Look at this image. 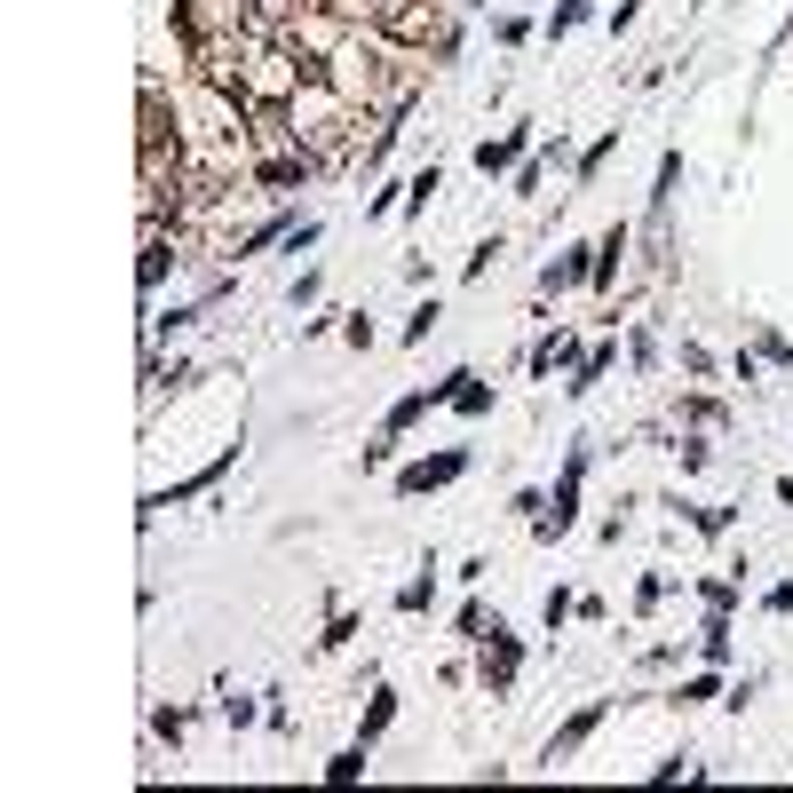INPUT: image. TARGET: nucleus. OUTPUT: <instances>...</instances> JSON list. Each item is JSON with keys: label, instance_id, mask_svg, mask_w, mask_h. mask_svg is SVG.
I'll return each mask as SVG.
<instances>
[{"label": "nucleus", "instance_id": "473e14b6", "mask_svg": "<svg viewBox=\"0 0 793 793\" xmlns=\"http://www.w3.org/2000/svg\"><path fill=\"white\" fill-rule=\"evenodd\" d=\"M675 366L706 381V373H714V349H706V342H682V349H675Z\"/></svg>", "mask_w": 793, "mask_h": 793}, {"label": "nucleus", "instance_id": "4c0bfd02", "mask_svg": "<svg viewBox=\"0 0 793 793\" xmlns=\"http://www.w3.org/2000/svg\"><path fill=\"white\" fill-rule=\"evenodd\" d=\"M762 611H770V619H793V579H778V587L762 595Z\"/></svg>", "mask_w": 793, "mask_h": 793}, {"label": "nucleus", "instance_id": "9d476101", "mask_svg": "<svg viewBox=\"0 0 793 793\" xmlns=\"http://www.w3.org/2000/svg\"><path fill=\"white\" fill-rule=\"evenodd\" d=\"M389 722H396V690H389V682H373V690H366V714H357V746H381V738H389Z\"/></svg>", "mask_w": 793, "mask_h": 793}, {"label": "nucleus", "instance_id": "c756f323", "mask_svg": "<svg viewBox=\"0 0 793 793\" xmlns=\"http://www.w3.org/2000/svg\"><path fill=\"white\" fill-rule=\"evenodd\" d=\"M222 722H230V731H246V722H262V706L246 699V690H222V706H215Z\"/></svg>", "mask_w": 793, "mask_h": 793}, {"label": "nucleus", "instance_id": "f704fd0d", "mask_svg": "<svg viewBox=\"0 0 793 793\" xmlns=\"http://www.w3.org/2000/svg\"><path fill=\"white\" fill-rule=\"evenodd\" d=\"M318 294H325V271H302V278H294V286H286V302H294V310H310V302H318Z\"/></svg>", "mask_w": 793, "mask_h": 793}, {"label": "nucleus", "instance_id": "a878e982", "mask_svg": "<svg viewBox=\"0 0 793 793\" xmlns=\"http://www.w3.org/2000/svg\"><path fill=\"white\" fill-rule=\"evenodd\" d=\"M492 619H501V611H484L476 595H469V604H460V619H452V635H460V643H484V627H492Z\"/></svg>", "mask_w": 793, "mask_h": 793}, {"label": "nucleus", "instance_id": "2f4dec72", "mask_svg": "<svg viewBox=\"0 0 793 793\" xmlns=\"http://www.w3.org/2000/svg\"><path fill=\"white\" fill-rule=\"evenodd\" d=\"M532 16H492V41H501V48H524V41H532Z\"/></svg>", "mask_w": 793, "mask_h": 793}, {"label": "nucleus", "instance_id": "7c9ffc66", "mask_svg": "<svg viewBox=\"0 0 793 793\" xmlns=\"http://www.w3.org/2000/svg\"><path fill=\"white\" fill-rule=\"evenodd\" d=\"M349 635H357V611H349V604H334V619H325V635H318V651H342Z\"/></svg>", "mask_w": 793, "mask_h": 793}, {"label": "nucleus", "instance_id": "e433bc0d", "mask_svg": "<svg viewBox=\"0 0 793 793\" xmlns=\"http://www.w3.org/2000/svg\"><path fill=\"white\" fill-rule=\"evenodd\" d=\"M611 151H619V136H604V143H587V151H579V183H587L595 168H604V159H611Z\"/></svg>", "mask_w": 793, "mask_h": 793}, {"label": "nucleus", "instance_id": "aec40b11", "mask_svg": "<svg viewBox=\"0 0 793 793\" xmlns=\"http://www.w3.org/2000/svg\"><path fill=\"white\" fill-rule=\"evenodd\" d=\"M445 191V168H437V159H428V168L405 183V215H428V198H437Z\"/></svg>", "mask_w": 793, "mask_h": 793}, {"label": "nucleus", "instance_id": "4be33fe9", "mask_svg": "<svg viewBox=\"0 0 793 793\" xmlns=\"http://www.w3.org/2000/svg\"><path fill=\"white\" fill-rule=\"evenodd\" d=\"M564 619H579V595H572V587H548V595H540V627L555 635Z\"/></svg>", "mask_w": 793, "mask_h": 793}, {"label": "nucleus", "instance_id": "1a4fd4ad", "mask_svg": "<svg viewBox=\"0 0 793 793\" xmlns=\"http://www.w3.org/2000/svg\"><path fill=\"white\" fill-rule=\"evenodd\" d=\"M619 366V342H595L587 357H579V366H572V381H564V396H572V405H579V396H595V389H604V373Z\"/></svg>", "mask_w": 793, "mask_h": 793}, {"label": "nucleus", "instance_id": "f3484780", "mask_svg": "<svg viewBox=\"0 0 793 793\" xmlns=\"http://www.w3.org/2000/svg\"><path fill=\"white\" fill-rule=\"evenodd\" d=\"M587 16H595V0H555V16L540 24V41H564V32H579Z\"/></svg>", "mask_w": 793, "mask_h": 793}, {"label": "nucleus", "instance_id": "5701e85b", "mask_svg": "<svg viewBox=\"0 0 793 793\" xmlns=\"http://www.w3.org/2000/svg\"><path fill=\"white\" fill-rule=\"evenodd\" d=\"M682 428H722L731 413H722V396H682V413H675Z\"/></svg>", "mask_w": 793, "mask_h": 793}, {"label": "nucleus", "instance_id": "6ab92c4d", "mask_svg": "<svg viewBox=\"0 0 793 793\" xmlns=\"http://www.w3.org/2000/svg\"><path fill=\"white\" fill-rule=\"evenodd\" d=\"M366 754H373V746H357V738H349L334 762H325V785H357V778H366Z\"/></svg>", "mask_w": 793, "mask_h": 793}, {"label": "nucleus", "instance_id": "b1692460", "mask_svg": "<svg viewBox=\"0 0 793 793\" xmlns=\"http://www.w3.org/2000/svg\"><path fill=\"white\" fill-rule=\"evenodd\" d=\"M183 731H191L183 706H151V746H183Z\"/></svg>", "mask_w": 793, "mask_h": 793}, {"label": "nucleus", "instance_id": "a211bd4d", "mask_svg": "<svg viewBox=\"0 0 793 793\" xmlns=\"http://www.w3.org/2000/svg\"><path fill=\"white\" fill-rule=\"evenodd\" d=\"M762 690H770V667H746V675H738L731 690H722V706H731V714H746L754 699H762Z\"/></svg>", "mask_w": 793, "mask_h": 793}, {"label": "nucleus", "instance_id": "0eeeda50", "mask_svg": "<svg viewBox=\"0 0 793 793\" xmlns=\"http://www.w3.org/2000/svg\"><path fill=\"white\" fill-rule=\"evenodd\" d=\"M604 714H611V699H587V706H579V714L564 722V731H555V738H548V754H540V762H548V770H564V762H572V754H579V746H587L595 731H604Z\"/></svg>", "mask_w": 793, "mask_h": 793}, {"label": "nucleus", "instance_id": "412c9836", "mask_svg": "<svg viewBox=\"0 0 793 793\" xmlns=\"http://www.w3.org/2000/svg\"><path fill=\"white\" fill-rule=\"evenodd\" d=\"M501 254H508V239H501V230H492V239H476V246H469V262H460V278L476 286V278H484V271H492V262H501Z\"/></svg>", "mask_w": 793, "mask_h": 793}, {"label": "nucleus", "instance_id": "4468645a", "mask_svg": "<svg viewBox=\"0 0 793 793\" xmlns=\"http://www.w3.org/2000/svg\"><path fill=\"white\" fill-rule=\"evenodd\" d=\"M452 413H460V421H484V413H492V381H484L476 366H460V389H452Z\"/></svg>", "mask_w": 793, "mask_h": 793}, {"label": "nucleus", "instance_id": "f8f14e48", "mask_svg": "<svg viewBox=\"0 0 793 793\" xmlns=\"http://www.w3.org/2000/svg\"><path fill=\"white\" fill-rule=\"evenodd\" d=\"M428 604H437V555H421V572L396 587V611H405V619H421Z\"/></svg>", "mask_w": 793, "mask_h": 793}, {"label": "nucleus", "instance_id": "72a5a7b5", "mask_svg": "<svg viewBox=\"0 0 793 793\" xmlns=\"http://www.w3.org/2000/svg\"><path fill=\"white\" fill-rule=\"evenodd\" d=\"M699 604L706 611H731L738 604V579H699Z\"/></svg>", "mask_w": 793, "mask_h": 793}, {"label": "nucleus", "instance_id": "c9c22d12", "mask_svg": "<svg viewBox=\"0 0 793 793\" xmlns=\"http://www.w3.org/2000/svg\"><path fill=\"white\" fill-rule=\"evenodd\" d=\"M342 342H349V349H373V318L349 310V318H342Z\"/></svg>", "mask_w": 793, "mask_h": 793}, {"label": "nucleus", "instance_id": "cd10ccee", "mask_svg": "<svg viewBox=\"0 0 793 793\" xmlns=\"http://www.w3.org/2000/svg\"><path fill=\"white\" fill-rule=\"evenodd\" d=\"M627 366H635V373H658V334H651V325H635V334H627Z\"/></svg>", "mask_w": 793, "mask_h": 793}, {"label": "nucleus", "instance_id": "f257e3e1", "mask_svg": "<svg viewBox=\"0 0 793 793\" xmlns=\"http://www.w3.org/2000/svg\"><path fill=\"white\" fill-rule=\"evenodd\" d=\"M587 469H595V445H572V452H564V476H555L548 508H540V524H532V540H564L572 524H579V492H587Z\"/></svg>", "mask_w": 793, "mask_h": 793}, {"label": "nucleus", "instance_id": "7ed1b4c3", "mask_svg": "<svg viewBox=\"0 0 793 793\" xmlns=\"http://www.w3.org/2000/svg\"><path fill=\"white\" fill-rule=\"evenodd\" d=\"M469 469H476V452H469V445H445V452H428V460H405V469H396V501L445 492V484H460Z\"/></svg>", "mask_w": 793, "mask_h": 793}, {"label": "nucleus", "instance_id": "20e7f679", "mask_svg": "<svg viewBox=\"0 0 793 793\" xmlns=\"http://www.w3.org/2000/svg\"><path fill=\"white\" fill-rule=\"evenodd\" d=\"M587 278H595V239H579V246H564V254H548L540 302H555V294H572V286H587Z\"/></svg>", "mask_w": 793, "mask_h": 793}, {"label": "nucleus", "instance_id": "6e6552de", "mask_svg": "<svg viewBox=\"0 0 793 793\" xmlns=\"http://www.w3.org/2000/svg\"><path fill=\"white\" fill-rule=\"evenodd\" d=\"M579 366V342L564 334V325H555V334H540L532 349H524V373H532V381H555V373H572Z\"/></svg>", "mask_w": 793, "mask_h": 793}, {"label": "nucleus", "instance_id": "423d86ee", "mask_svg": "<svg viewBox=\"0 0 793 793\" xmlns=\"http://www.w3.org/2000/svg\"><path fill=\"white\" fill-rule=\"evenodd\" d=\"M524 159H532V127L516 119L508 136H484V143H476V175H484V183H492V175H516Z\"/></svg>", "mask_w": 793, "mask_h": 793}, {"label": "nucleus", "instance_id": "f03ea898", "mask_svg": "<svg viewBox=\"0 0 793 793\" xmlns=\"http://www.w3.org/2000/svg\"><path fill=\"white\" fill-rule=\"evenodd\" d=\"M469 651H476V690H484V699H508L516 675H524V643L508 635V619H492L484 643H469Z\"/></svg>", "mask_w": 793, "mask_h": 793}, {"label": "nucleus", "instance_id": "2eb2a0df", "mask_svg": "<svg viewBox=\"0 0 793 793\" xmlns=\"http://www.w3.org/2000/svg\"><path fill=\"white\" fill-rule=\"evenodd\" d=\"M699 658H706V667H731V611H706V627H699Z\"/></svg>", "mask_w": 793, "mask_h": 793}, {"label": "nucleus", "instance_id": "c85d7f7f", "mask_svg": "<svg viewBox=\"0 0 793 793\" xmlns=\"http://www.w3.org/2000/svg\"><path fill=\"white\" fill-rule=\"evenodd\" d=\"M682 516H690V532H706V540H722L738 524V508H682Z\"/></svg>", "mask_w": 793, "mask_h": 793}, {"label": "nucleus", "instance_id": "39448f33", "mask_svg": "<svg viewBox=\"0 0 793 793\" xmlns=\"http://www.w3.org/2000/svg\"><path fill=\"white\" fill-rule=\"evenodd\" d=\"M627 254H635V230H627V222H611L604 230V239H595V294H604V302H611V294H619V278H627Z\"/></svg>", "mask_w": 793, "mask_h": 793}, {"label": "nucleus", "instance_id": "ddd939ff", "mask_svg": "<svg viewBox=\"0 0 793 793\" xmlns=\"http://www.w3.org/2000/svg\"><path fill=\"white\" fill-rule=\"evenodd\" d=\"M667 452H675V469H682V476H706V469H714L706 428H675V445H667Z\"/></svg>", "mask_w": 793, "mask_h": 793}, {"label": "nucleus", "instance_id": "58836bf2", "mask_svg": "<svg viewBox=\"0 0 793 793\" xmlns=\"http://www.w3.org/2000/svg\"><path fill=\"white\" fill-rule=\"evenodd\" d=\"M540 508H548V492H540V484H524V492H516V516H524V524H540Z\"/></svg>", "mask_w": 793, "mask_h": 793}, {"label": "nucleus", "instance_id": "dca6fc26", "mask_svg": "<svg viewBox=\"0 0 793 793\" xmlns=\"http://www.w3.org/2000/svg\"><path fill=\"white\" fill-rule=\"evenodd\" d=\"M555 159H564V136H555L548 151H532V159L516 168V198H540V183H548V168H555Z\"/></svg>", "mask_w": 793, "mask_h": 793}, {"label": "nucleus", "instance_id": "bb28decb", "mask_svg": "<svg viewBox=\"0 0 793 793\" xmlns=\"http://www.w3.org/2000/svg\"><path fill=\"white\" fill-rule=\"evenodd\" d=\"M437 325H445V302H437V294H428V302H421V310H413V318H405V342H413V349H421V342H428V334H437Z\"/></svg>", "mask_w": 793, "mask_h": 793}, {"label": "nucleus", "instance_id": "393cba45", "mask_svg": "<svg viewBox=\"0 0 793 793\" xmlns=\"http://www.w3.org/2000/svg\"><path fill=\"white\" fill-rule=\"evenodd\" d=\"M675 579H682V572H651V579L635 587V619H651L658 604H667V595H675Z\"/></svg>", "mask_w": 793, "mask_h": 793}, {"label": "nucleus", "instance_id": "9b49d317", "mask_svg": "<svg viewBox=\"0 0 793 793\" xmlns=\"http://www.w3.org/2000/svg\"><path fill=\"white\" fill-rule=\"evenodd\" d=\"M722 690H731V682H722V667H706V675H682V682L667 690V706H682V714H690V706H714Z\"/></svg>", "mask_w": 793, "mask_h": 793}]
</instances>
